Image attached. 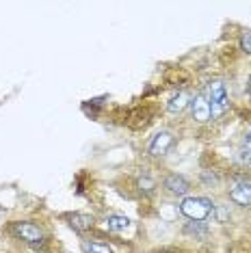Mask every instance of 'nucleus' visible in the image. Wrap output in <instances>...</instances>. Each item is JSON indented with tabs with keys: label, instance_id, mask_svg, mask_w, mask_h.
Here are the masks:
<instances>
[{
	"label": "nucleus",
	"instance_id": "1a4fd4ad",
	"mask_svg": "<svg viewBox=\"0 0 251 253\" xmlns=\"http://www.w3.org/2000/svg\"><path fill=\"white\" fill-rule=\"evenodd\" d=\"M191 97H193V95L188 93V91H178V93H175V95L167 102V113H171V115L182 113L188 104H191Z\"/></svg>",
	"mask_w": 251,
	"mask_h": 253
},
{
	"label": "nucleus",
	"instance_id": "ddd939ff",
	"mask_svg": "<svg viewBox=\"0 0 251 253\" xmlns=\"http://www.w3.org/2000/svg\"><path fill=\"white\" fill-rule=\"evenodd\" d=\"M136 186H139V191L143 193V195H152L154 191H156V182H154L150 175L139 177V182H136Z\"/></svg>",
	"mask_w": 251,
	"mask_h": 253
},
{
	"label": "nucleus",
	"instance_id": "f257e3e1",
	"mask_svg": "<svg viewBox=\"0 0 251 253\" xmlns=\"http://www.w3.org/2000/svg\"><path fill=\"white\" fill-rule=\"evenodd\" d=\"M9 234L31 247H39V249L50 243V234L35 221H13L9 225Z\"/></svg>",
	"mask_w": 251,
	"mask_h": 253
},
{
	"label": "nucleus",
	"instance_id": "9d476101",
	"mask_svg": "<svg viewBox=\"0 0 251 253\" xmlns=\"http://www.w3.org/2000/svg\"><path fill=\"white\" fill-rule=\"evenodd\" d=\"M104 227L108 229L111 234H122L130 227V218L124 216V214H108L104 218Z\"/></svg>",
	"mask_w": 251,
	"mask_h": 253
},
{
	"label": "nucleus",
	"instance_id": "f8f14e48",
	"mask_svg": "<svg viewBox=\"0 0 251 253\" xmlns=\"http://www.w3.org/2000/svg\"><path fill=\"white\" fill-rule=\"evenodd\" d=\"M83 251L84 253H115L113 247L104 240H83Z\"/></svg>",
	"mask_w": 251,
	"mask_h": 253
},
{
	"label": "nucleus",
	"instance_id": "a211bd4d",
	"mask_svg": "<svg viewBox=\"0 0 251 253\" xmlns=\"http://www.w3.org/2000/svg\"><path fill=\"white\" fill-rule=\"evenodd\" d=\"M247 165L251 167V154H249V156H247Z\"/></svg>",
	"mask_w": 251,
	"mask_h": 253
},
{
	"label": "nucleus",
	"instance_id": "39448f33",
	"mask_svg": "<svg viewBox=\"0 0 251 253\" xmlns=\"http://www.w3.org/2000/svg\"><path fill=\"white\" fill-rule=\"evenodd\" d=\"M175 145V134L171 130H161L152 136L150 145H147V154L152 158H165Z\"/></svg>",
	"mask_w": 251,
	"mask_h": 253
},
{
	"label": "nucleus",
	"instance_id": "dca6fc26",
	"mask_svg": "<svg viewBox=\"0 0 251 253\" xmlns=\"http://www.w3.org/2000/svg\"><path fill=\"white\" fill-rule=\"evenodd\" d=\"M245 149H247V152L251 154V134L247 136V139H245Z\"/></svg>",
	"mask_w": 251,
	"mask_h": 253
},
{
	"label": "nucleus",
	"instance_id": "4468645a",
	"mask_svg": "<svg viewBox=\"0 0 251 253\" xmlns=\"http://www.w3.org/2000/svg\"><path fill=\"white\" fill-rule=\"evenodd\" d=\"M212 216L216 218V223H227V221H230V210L223 208V206H214Z\"/></svg>",
	"mask_w": 251,
	"mask_h": 253
},
{
	"label": "nucleus",
	"instance_id": "f3484780",
	"mask_svg": "<svg viewBox=\"0 0 251 253\" xmlns=\"http://www.w3.org/2000/svg\"><path fill=\"white\" fill-rule=\"evenodd\" d=\"M247 93H249V97H251V78H249V83H247Z\"/></svg>",
	"mask_w": 251,
	"mask_h": 253
},
{
	"label": "nucleus",
	"instance_id": "6ab92c4d",
	"mask_svg": "<svg viewBox=\"0 0 251 253\" xmlns=\"http://www.w3.org/2000/svg\"><path fill=\"white\" fill-rule=\"evenodd\" d=\"M35 253H42V251H35Z\"/></svg>",
	"mask_w": 251,
	"mask_h": 253
},
{
	"label": "nucleus",
	"instance_id": "20e7f679",
	"mask_svg": "<svg viewBox=\"0 0 251 253\" xmlns=\"http://www.w3.org/2000/svg\"><path fill=\"white\" fill-rule=\"evenodd\" d=\"M227 195H230V201H234L241 208L251 206V177L234 175L230 182V188H227Z\"/></svg>",
	"mask_w": 251,
	"mask_h": 253
},
{
	"label": "nucleus",
	"instance_id": "7ed1b4c3",
	"mask_svg": "<svg viewBox=\"0 0 251 253\" xmlns=\"http://www.w3.org/2000/svg\"><path fill=\"white\" fill-rule=\"evenodd\" d=\"M206 97L210 102V111H212V119H221L230 111V93H227L223 80H210L206 87Z\"/></svg>",
	"mask_w": 251,
	"mask_h": 253
},
{
	"label": "nucleus",
	"instance_id": "9b49d317",
	"mask_svg": "<svg viewBox=\"0 0 251 253\" xmlns=\"http://www.w3.org/2000/svg\"><path fill=\"white\" fill-rule=\"evenodd\" d=\"M184 234L193 236V238H197V240H206L208 238V225L202 221H191L184 225Z\"/></svg>",
	"mask_w": 251,
	"mask_h": 253
},
{
	"label": "nucleus",
	"instance_id": "6e6552de",
	"mask_svg": "<svg viewBox=\"0 0 251 253\" xmlns=\"http://www.w3.org/2000/svg\"><path fill=\"white\" fill-rule=\"evenodd\" d=\"M67 221H70V227L76 234H87L95 227V218L91 214H84V212H74V214L67 216Z\"/></svg>",
	"mask_w": 251,
	"mask_h": 253
},
{
	"label": "nucleus",
	"instance_id": "0eeeda50",
	"mask_svg": "<svg viewBox=\"0 0 251 253\" xmlns=\"http://www.w3.org/2000/svg\"><path fill=\"white\" fill-rule=\"evenodd\" d=\"M188 108H191V117L195 124H208L210 119H212V111H210V102L206 97V91H199V93L193 95Z\"/></svg>",
	"mask_w": 251,
	"mask_h": 253
},
{
	"label": "nucleus",
	"instance_id": "f03ea898",
	"mask_svg": "<svg viewBox=\"0 0 251 253\" xmlns=\"http://www.w3.org/2000/svg\"><path fill=\"white\" fill-rule=\"evenodd\" d=\"M214 201L208 197H199V195H188L180 201V214L186 216L188 221H206L214 212Z\"/></svg>",
	"mask_w": 251,
	"mask_h": 253
},
{
	"label": "nucleus",
	"instance_id": "423d86ee",
	"mask_svg": "<svg viewBox=\"0 0 251 253\" xmlns=\"http://www.w3.org/2000/svg\"><path fill=\"white\" fill-rule=\"evenodd\" d=\"M161 186H163L165 193L171 195V197H180V199L188 197L191 191H193V184L188 182L184 175H180V173H167L163 177Z\"/></svg>",
	"mask_w": 251,
	"mask_h": 253
},
{
	"label": "nucleus",
	"instance_id": "2eb2a0df",
	"mask_svg": "<svg viewBox=\"0 0 251 253\" xmlns=\"http://www.w3.org/2000/svg\"><path fill=\"white\" fill-rule=\"evenodd\" d=\"M241 50L251 54V31H245L241 35Z\"/></svg>",
	"mask_w": 251,
	"mask_h": 253
}]
</instances>
